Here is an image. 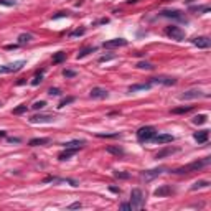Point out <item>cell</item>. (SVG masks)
Returning a JSON list of instances; mask_svg holds the SVG:
<instances>
[{"instance_id": "cell-1", "label": "cell", "mask_w": 211, "mask_h": 211, "mask_svg": "<svg viewBox=\"0 0 211 211\" xmlns=\"http://www.w3.org/2000/svg\"><path fill=\"white\" fill-rule=\"evenodd\" d=\"M210 163H211V158L204 157L203 160H195V162H191V163H188V165H183V167L176 168V170H173V173H176V175H183V173L198 172V170H201V168L208 167Z\"/></svg>"}, {"instance_id": "cell-2", "label": "cell", "mask_w": 211, "mask_h": 211, "mask_svg": "<svg viewBox=\"0 0 211 211\" xmlns=\"http://www.w3.org/2000/svg\"><path fill=\"white\" fill-rule=\"evenodd\" d=\"M155 134H157L155 127H152V125H143V127H140V129L137 130V139H139V142H150Z\"/></svg>"}, {"instance_id": "cell-3", "label": "cell", "mask_w": 211, "mask_h": 211, "mask_svg": "<svg viewBox=\"0 0 211 211\" xmlns=\"http://www.w3.org/2000/svg\"><path fill=\"white\" fill-rule=\"evenodd\" d=\"M145 203V198H143L142 190L139 188H134L130 191V204H132V210H140Z\"/></svg>"}, {"instance_id": "cell-4", "label": "cell", "mask_w": 211, "mask_h": 211, "mask_svg": "<svg viewBox=\"0 0 211 211\" xmlns=\"http://www.w3.org/2000/svg\"><path fill=\"white\" fill-rule=\"evenodd\" d=\"M165 33H167V36H170L172 40H176V41L185 40V32H183L180 26H176V25L167 26V28H165Z\"/></svg>"}, {"instance_id": "cell-5", "label": "cell", "mask_w": 211, "mask_h": 211, "mask_svg": "<svg viewBox=\"0 0 211 211\" xmlns=\"http://www.w3.org/2000/svg\"><path fill=\"white\" fill-rule=\"evenodd\" d=\"M163 172H165L163 167L152 168V170H143V172H140V180H143V182H150V180L157 178L158 175H162Z\"/></svg>"}, {"instance_id": "cell-6", "label": "cell", "mask_w": 211, "mask_h": 211, "mask_svg": "<svg viewBox=\"0 0 211 211\" xmlns=\"http://www.w3.org/2000/svg\"><path fill=\"white\" fill-rule=\"evenodd\" d=\"M25 66V61L20 60V61H13L10 65H4L0 66V74H7V73H15V71H20V69Z\"/></svg>"}, {"instance_id": "cell-7", "label": "cell", "mask_w": 211, "mask_h": 211, "mask_svg": "<svg viewBox=\"0 0 211 211\" xmlns=\"http://www.w3.org/2000/svg\"><path fill=\"white\" fill-rule=\"evenodd\" d=\"M160 15H162V17L173 18V20H178V22H185V23H186L185 15H183L180 10H163V12H160Z\"/></svg>"}, {"instance_id": "cell-8", "label": "cell", "mask_w": 211, "mask_h": 211, "mask_svg": "<svg viewBox=\"0 0 211 211\" xmlns=\"http://www.w3.org/2000/svg\"><path fill=\"white\" fill-rule=\"evenodd\" d=\"M173 193H175V190H173L170 185H162V186H158V188L154 191V195H155V196H158V198L170 196V195H173Z\"/></svg>"}, {"instance_id": "cell-9", "label": "cell", "mask_w": 211, "mask_h": 211, "mask_svg": "<svg viewBox=\"0 0 211 211\" xmlns=\"http://www.w3.org/2000/svg\"><path fill=\"white\" fill-rule=\"evenodd\" d=\"M176 82L175 78H165V76H160V78H150V84H163V86H173Z\"/></svg>"}, {"instance_id": "cell-10", "label": "cell", "mask_w": 211, "mask_h": 211, "mask_svg": "<svg viewBox=\"0 0 211 211\" xmlns=\"http://www.w3.org/2000/svg\"><path fill=\"white\" fill-rule=\"evenodd\" d=\"M89 96L93 97V99H106V97L109 96V91L104 89V87H93Z\"/></svg>"}, {"instance_id": "cell-11", "label": "cell", "mask_w": 211, "mask_h": 211, "mask_svg": "<svg viewBox=\"0 0 211 211\" xmlns=\"http://www.w3.org/2000/svg\"><path fill=\"white\" fill-rule=\"evenodd\" d=\"M125 45H127V40H124V38H115V40L104 41L102 46H104V48H119V46H125Z\"/></svg>"}, {"instance_id": "cell-12", "label": "cell", "mask_w": 211, "mask_h": 211, "mask_svg": "<svg viewBox=\"0 0 211 211\" xmlns=\"http://www.w3.org/2000/svg\"><path fill=\"white\" fill-rule=\"evenodd\" d=\"M152 140H154L155 143H170V142L175 140V137L170 135V134H155Z\"/></svg>"}, {"instance_id": "cell-13", "label": "cell", "mask_w": 211, "mask_h": 211, "mask_svg": "<svg viewBox=\"0 0 211 211\" xmlns=\"http://www.w3.org/2000/svg\"><path fill=\"white\" fill-rule=\"evenodd\" d=\"M193 45L198 48H210L211 40L208 38V36H196V38H193Z\"/></svg>"}, {"instance_id": "cell-14", "label": "cell", "mask_w": 211, "mask_h": 211, "mask_svg": "<svg viewBox=\"0 0 211 211\" xmlns=\"http://www.w3.org/2000/svg\"><path fill=\"white\" fill-rule=\"evenodd\" d=\"M204 96L203 93H201L200 89H190L186 91V93H183L182 96H180V99H198V97Z\"/></svg>"}, {"instance_id": "cell-15", "label": "cell", "mask_w": 211, "mask_h": 211, "mask_svg": "<svg viewBox=\"0 0 211 211\" xmlns=\"http://www.w3.org/2000/svg\"><path fill=\"white\" fill-rule=\"evenodd\" d=\"M54 121V117L53 115H46V114H40V115H33L32 119H30V122L32 124H41V122H53Z\"/></svg>"}, {"instance_id": "cell-16", "label": "cell", "mask_w": 211, "mask_h": 211, "mask_svg": "<svg viewBox=\"0 0 211 211\" xmlns=\"http://www.w3.org/2000/svg\"><path fill=\"white\" fill-rule=\"evenodd\" d=\"M175 152H178V149H176V147H165V149H162V150L158 152L157 155H155V158H165V157H170V155L175 154Z\"/></svg>"}, {"instance_id": "cell-17", "label": "cell", "mask_w": 211, "mask_h": 211, "mask_svg": "<svg viewBox=\"0 0 211 211\" xmlns=\"http://www.w3.org/2000/svg\"><path fill=\"white\" fill-rule=\"evenodd\" d=\"M195 140H196L198 143H204L208 142V139H210V130H200V132H195Z\"/></svg>"}, {"instance_id": "cell-18", "label": "cell", "mask_w": 211, "mask_h": 211, "mask_svg": "<svg viewBox=\"0 0 211 211\" xmlns=\"http://www.w3.org/2000/svg\"><path fill=\"white\" fill-rule=\"evenodd\" d=\"M51 142V139H48V137H40V139H32L28 142L30 147H38V145H48V143Z\"/></svg>"}, {"instance_id": "cell-19", "label": "cell", "mask_w": 211, "mask_h": 211, "mask_svg": "<svg viewBox=\"0 0 211 211\" xmlns=\"http://www.w3.org/2000/svg\"><path fill=\"white\" fill-rule=\"evenodd\" d=\"M78 150H79V149H65V150L58 155V158H60V160H68V158L73 157V155H74Z\"/></svg>"}, {"instance_id": "cell-20", "label": "cell", "mask_w": 211, "mask_h": 211, "mask_svg": "<svg viewBox=\"0 0 211 211\" xmlns=\"http://www.w3.org/2000/svg\"><path fill=\"white\" fill-rule=\"evenodd\" d=\"M152 84L150 82H143V84H134V86L129 87V93H135V91H147L150 89Z\"/></svg>"}, {"instance_id": "cell-21", "label": "cell", "mask_w": 211, "mask_h": 211, "mask_svg": "<svg viewBox=\"0 0 211 211\" xmlns=\"http://www.w3.org/2000/svg\"><path fill=\"white\" fill-rule=\"evenodd\" d=\"M84 140H71V142H66V143H63L65 145V149H79V147H82L84 145Z\"/></svg>"}, {"instance_id": "cell-22", "label": "cell", "mask_w": 211, "mask_h": 211, "mask_svg": "<svg viewBox=\"0 0 211 211\" xmlns=\"http://www.w3.org/2000/svg\"><path fill=\"white\" fill-rule=\"evenodd\" d=\"M106 150H107V154H112V155H122L124 154V149H122V147H119V145H109L107 149H106Z\"/></svg>"}, {"instance_id": "cell-23", "label": "cell", "mask_w": 211, "mask_h": 211, "mask_svg": "<svg viewBox=\"0 0 211 211\" xmlns=\"http://www.w3.org/2000/svg\"><path fill=\"white\" fill-rule=\"evenodd\" d=\"M193 109V106H182V107H175L172 109V114H186Z\"/></svg>"}, {"instance_id": "cell-24", "label": "cell", "mask_w": 211, "mask_h": 211, "mask_svg": "<svg viewBox=\"0 0 211 211\" xmlns=\"http://www.w3.org/2000/svg\"><path fill=\"white\" fill-rule=\"evenodd\" d=\"M33 40V35H30V33H22V35L18 36V45H25L28 43V41H32Z\"/></svg>"}, {"instance_id": "cell-25", "label": "cell", "mask_w": 211, "mask_h": 211, "mask_svg": "<svg viewBox=\"0 0 211 211\" xmlns=\"http://www.w3.org/2000/svg\"><path fill=\"white\" fill-rule=\"evenodd\" d=\"M65 60H66V53H65V51H58L56 54H53V63H54V65L63 63Z\"/></svg>"}, {"instance_id": "cell-26", "label": "cell", "mask_w": 211, "mask_h": 211, "mask_svg": "<svg viewBox=\"0 0 211 211\" xmlns=\"http://www.w3.org/2000/svg\"><path fill=\"white\" fill-rule=\"evenodd\" d=\"M206 186H210V182H206V180H201V182L193 183V185H191V190H193V191H196V190H200V188H206Z\"/></svg>"}, {"instance_id": "cell-27", "label": "cell", "mask_w": 211, "mask_h": 211, "mask_svg": "<svg viewBox=\"0 0 211 211\" xmlns=\"http://www.w3.org/2000/svg\"><path fill=\"white\" fill-rule=\"evenodd\" d=\"M191 12H195V13H206V12H210V5H201V7H191Z\"/></svg>"}, {"instance_id": "cell-28", "label": "cell", "mask_w": 211, "mask_h": 211, "mask_svg": "<svg viewBox=\"0 0 211 211\" xmlns=\"http://www.w3.org/2000/svg\"><path fill=\"white\" fill-rule=\"evenodd\" d=\"M206 121H208V115H204V114H200V115H196V117H193V124H196V125L204 124Z\"/></svg>"}, {"instance_id": "cell-29", "label": "cell", "mask_w": 211, "mask_h": 211, "mask_svg": "<svg viewBox=\"0 0 211 211\" xmlns=\"http://www.w3.org/2000/svg\"><path fill=\"white\" fill-rule=\"evenodd\" d=\"M97 137H101V139H117V137H121V132H115V134H102V132H97L96 134Z\"/></svg>"}, {"instance_id": "cell-30", "label": "cell", "mask_w": 211, "mask_h": 211, "mask_svg": "<svg viewBox=\"0 0 211 211\" xmlns=\"http://www.w3.org/2000/svg\"><path fill=\"white\" fill-rule=\"evenodd\" d=\"M93 51H96V48H91V46H89V48H84V50L79 51L76 58H78V60H79V58H84V56H87L89 53H93Z\"/></svg>"}, {"instance_id": "cell-31", "label": "cell", "mask_w": 211, "mask_h": 211, "mask_svg": "<svg viewBox=\"0 0 211 211\" xmlns=\"http://www.w3.org/2000/svg\"><path fill=\"white\" fill-rule=\"evenodd\" d=\"M41 81H43V71L36 73V76L33 78V81H32V86H38V84H40Z\"/></svg>"}, {"instance_id": "cell-32", "label": "cell", "mask_w": 211, "mask_h": 211, "mask_svg": "<svg viewBox=\"0 0 211 211\" xmlns=\"http://www.w3.org/2000/svg\"><path fill=\"white\" fill-rule=\"evenodd\" d=\"M71 102H74V97H66V99H63L60 104H58V109L66 107V106H68V104H71Z\"/></svg>"}, {"instance_id": "cell-33", "label": "cell", "mask_w": 211, "mask_h": 211, "mask_svg": "<svg viewBox=\"0 0 211 211\" xmlns=\"http://www.w3.org/2000/svg\"><path fill=\"white\" fill-rule=\"evenodd\" d=\"M23 112H26V106H25V104H20L18 107L13 109V114L15 115H20V114H23Z\"/></svg>"}, {"instance_id": "cell-34", "label": "cell", "mask_w": 211, "mask_h": 211, "mask_svg": "<svg viewBox=\"0 0 211 211\" xmlns=\"http://www.w3.org/2000/svg\"><path fill=\"white\" fill-rule=\"evenodd\" d=\"M137 68L139 69H154V66L150 63H147V61H140L139 65H137Z\"/></svg>"}, {"instance_id": "cell-35", "label": "cell", "mask_w": 211, "mask_h": 211, "mask_svg": "<svg viewBox=\"0 0 211 211\" xmlns=\"http://www.w3.org/2000/svg\"><path fill=\"white\" fill-rule=\"evenodd\" d=\"M114 176L115 178H121V180H127L130 175L127 172H114Z\"/></svg>"}, {"instance_id": "cell-36", "label": "cell", "mask_w": 211, "mask_h": 211, "mask_svg": "<svg viewBox=\"0 0 211 211\" xmlns=\"http://www.w3.org/2000/svg\"><path fill=\"white\" fill-rule=\"evenodd\" d=\"M84 33H86V30H84V28H78V30H74V32L69 33V36L74 38V36H81V35H84Z\"/></svg>"}, {"instance_id": "cell-37", "label": "cell", "mask_w": 211, "mask_h": 211, "mask_svg": "<svg viewBox=\"0 0 211 211\" xmlns=\"http://www.w3.org/2000/svg\"><path fill=\"white\" fill-rule=\"evenodd\" d=\"M0 5H5V7H15V5H17V0H0Z\"/></svg>"}, {"instance_id": "cell-38", "label": "cell", "mask_w": 211, "mask_h": 211, "mask_svg": "<svg viewBox=\"0 0 211 211\" xmlns=\"http://www.w3.org/2000/svg\"><path fill=\"white\" fill-rule=\"evenodd\" d=\"M45 106H46V102H45V101H36V102L33 104L32 107L35 109V111H38V109H43Z\"/></svg>"}, {"instance_id": "cell-39", "label": "cell", "mask_w": 211, "mask_h": 211, "mask_svg": "<svg viewBox=\"0 0 211 211\" xmlns=\"http://www.w3.org/2000/svg\"><path fill=\"white\" fill-rule=\"evenodd\" d=\"M65 17H69V12H58V13L53 15V20H58V18H65Z\"/></svg>"}, {"instance_id": "cell-40", "label": "cell", "mask_w": 211, "mask_h": 211, "mask_svg": "<svg viewBox=\"0 0 211 211\" xmlns=\"http://www.w3.org/2000/svg\"><path fill=\"white\" fill-rule=\"evenodd\" d=\"M48 94H50V96H61V91L58 89V87H50V89H48Z\"/></svg>"}, {"instance_id": "cell-41", "label": "cell", "mask_w": 211, "mask_h": 211, "mask_svg": "<svg viewBox=\"0 0 211 211\" xmlns=\"http://www.w3.org/2000/svg\"><path fill=\"white\" fill-rule=\"evenodd\" d=\"M63 76H65V78H74L76 71H73V69H65V71H63Z\"/></svg>"}, {"instance_id": "cell-42", "label": "cell", "mask_w": 211, "mask_h": 211, "mask_svg": "<svg viewBox=\"0 0 211 211\" xmlns=\"http://www.w3.org/2000/svg\"><path fill=\"white\" fill-rule=\"evenodd\" d=\"M109 23V18H101V20H97V22L93 23V26H97V25H107Z\"/></svg>"}, {"instance_id": "cell-43", "label": "cell", "mask_w": 211, "mask_h": 211, "mask_svg": "<svg viewBox=\"0 0 211 211\" xmlns=\"http://www.w3.org/2000/svg\"><path fill=\"white\" fill-rule=\"evenodd\" d=\"M109 60H114V54H106V56H101L99 58V63H104V61H109Z\"/></svg>"}, {"instance_id": "cell-44", "label": "cell", "mask_w": 211, "mask_h": 211, "mask_svg": "<svg viewBox=\"0 0 211 211\" xmlns=\"http://www.w3.org/2000/svg\"><path fill=\"white\" fill-rule=\"evenodd\" d=\"M121 210L129 211V210H132V204H129V203H122V204H121Z\"/></svg>"}, {"instance_id": "cell-45", "label": "cell", "mask_w": 211, "mask_h": 211, "mask_svg": "<svg viewBox=\"0 0 211 211\" xmlns=\"http://www.w3.org/2000/svg\"><path fill=\"white\" fill-rule=\"evenodd\" d=\"M76 208H81V203H79V201H78V203H73V204H69V206H68V210H76Z\"/></svg>"}, {"instance_id": "cell-46", "label": "cell", "mask_w": 211, "mask_h": 211, "mask_svg": "<svg viewBox=\"0 0 211 211\" xmlns=\"http://www.w3.org/2000/svg\"><path fill=\"white\" fill-rule=\"evenodd\" d=\"M109 190L112 193H121V188H117V186H109Z\"/></svg>"}, {"instance_id": "cell-47", "label": "cell", "mask_w": 211, "mask_h": 211, "mask_svg": "<svg viewBox=\"0 0 211 211\" xmlns=\"http://www.w3.org/2000/svg\"><path fill=\"white\" fill-rule=\"evenodd\" d=\"M17 48H18V45H7L5 50H17Z\"/></svg>"}, {"instance_id": "cell-48", "label": "cell", "mask_w": 211, "mask_h": 211, "mask_svg": "<svg viewBox=\"0 0 211 211\" xmlns=\"http://www.w3.org/2000/svg\"><path fill=\"white\" fill-rule=\"evenodd\" d=\"M25 79H18V81H17V86H22V84H25Z\"/></svg>"}, {"instance_id": "cell-49", "label": "cell", "mask_w": 211, "mask_h": 211, "mask_svg": "<svg viewBox=\"0 0 211 211\" xmlns=\"http://www.w3.org/2000/svg\"><path fill=\"white\" fill-rule=\"evenodd\" d=\"M8 142H12V143H18V142H20V139H8Z\"/></svg>"}, {"instance_id": "cell-50", "label": "cell", "mask_w": 211, "mask_h": 211, "mask_svg": "<svg viewBox=\"0 0 211 211\" xmlns=\"http://www.w3.org/2000/svg\"><path fill=\"white\" fill-rule=\"evenodd\" d=\"M7 135V132H5V130H0V137H5Z\"/></svg>"}, {"instance_id": "cell-51", "label": "cell", "mask_w": 211, "mask_h": 211, "mask_svg": "<svg viewBox=\"0 0 211 211\" xmlns=\"http://www.w3.org/2000/svg\"><path fill=\"white\" fill-rule=\"evenodd\" d=\"M139 0H127V4H137Z\"/></svg>"}]
</instances>
